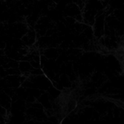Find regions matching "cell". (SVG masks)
Listing matches in <instances>:
<instances>
[{
    "instance_id": "cell-1",
    "label": "cell",
    "mask_w": 124,
    "mask_h": 124,
    "mask_svg": "<svg viewBox=\"0 0 124 124\" xmlns=\"http://www.w3.org/2000/svg\"><path fill=\"white\" fill-rule=\"evenodd\" d=\"M18 70H20V72L21 73H31V71L33 69V67L31 66L30 62L28 61H20L18 62Z\"/></svg>"
}]
</instances>
